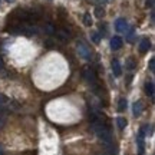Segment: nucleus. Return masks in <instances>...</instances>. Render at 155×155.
Segmentation results:
<instances>
[{"mask_svg": "<svg viewBox=\"0 0 155 155\" xmlns=\"http://www.w3.org/2000/svg\"><path fill=\"white\" fill-rule=\"evenodd\" d=\"M92 129H94V132L98 135V138H99L102 142H105L106 147L111 150L112 148V135H111L109 128L106 127L105 124H102V122H94V124H92Z\"/></svg>", "mask_w": 155, "mask_h": 155, "instance_id": "nucleus-1", "label": "nucleus"}, {"mask_svg": "<svg viewBox=\"0 0 155 155\" xmlns=\"http://www.w3.org/2000/svg\"><path fill=\"white\" fill-rule=\"evenodd\" d=\"M76 48H78V53H79V56L82 59H85V61H91L92 59V50L89 49L83 42H79Z\"/></svg>", "mask_w": 155, "mask_h": 155, "instance_id": "nucleus-2", "label": "nucleus"}, {"mask_svg": "<svg viewBox=\"0 0 155 155\" xmlns=\"http://www.w3.org/2000/svg\"><path fill=\"white\" fill-rule=\"evenodd\" d=\"M83 76H85V79H86L89 83H92V85L96 82V75H95V71L94 69H91V68H86V69L83 71Z\"/></svg>", "mask_w": 155, "mask_h": 155, "instance_id": "nucleus-3", "label": "nucleus"}, {"mask_svg": "<svg viewBox=\"0 0 155 155\" xmlns=\"http://www.w3.org/2000/svg\"><path fill=\"white\" fill-rule=\"evenodd\" d=\"M115 29L118 30V32H127V29H128V23L125 19H118L115 22Z\"/></svg>", "mask_w": 155, "mask_h": 155, "instance_id": "nucleus-4", "label": "nucleus"}, {"mask_svg": "<svg viewBox=\"0 0 155 155\" xmlns=\"http://www.w3.org/2000/svg\"><path fill=\"white\" fill-rule=\"evenodd\" d=\"M122 38H119V36H114V38L111 39V48L112 50H118L122 48Z\"/></svg>", "mask_w": 155, "mask_h": 155, "instance_id": "nucleus-5", "label": "nucleus"}, {"mask_svg": "<svg viewBox=\"0 0 155 155\" xmlns=\"http://www.w3.org/2000/svg\"><path fill=\"white\" fill-rule=\"evenodd\" d=\"M112 72H114V75H115V76H121V75H122L121 63L116 61V59H114V61H112Z\"/></svg>", "mask_w": 155, "mask_h": 155, "instance_id": "nucleus-6", "label": "nucleus"}, {"mask_svg": "<svg viewBox=\"0 0 155 155\" xmlns=\"http://www.w3.org/2000/svg\"><path fill=\"white\" fill-rule=\"evenodd\" d=\"M150 48H151L150 40H148V39H142L141 43H139V52H141V53H147V52L150 50Z\"/></svg>", "mask_w": 155, "mask_h": 155, "instance_id": "nucleus-7", "label": "nucleus"}, {"mask_svg": "<svg viewBox=\"0 0 155 155\" xmlns=\"http://www.w3.org/2000/svg\"><path fill=\"white\" fill-rule=\"evenodd\" d=\"M141 112H142V102H141V101H137L132 105V114H134V116H139Z\"/></svg>", "mask_w": 155, "mask_h": 155, "instance_id": "nucleus-8", "label": "nucleus"}, {"mask_svg": "<svg viewBox=\"0 0 155 155\" xmlns=\"http://www.w3.org/2000/svg\"><path fill=\"white\" fill-rule=\"evenodd\" d=\"M145 92H147V95H148V96L154 98V83H152V82H147V83H145Z\"/></svg>", "mask_w": 155, "mask_h": 155, "instance_id": "nucleus-9", "label": "nucleus"}, {"mask_svg": "<svg viewBox=\"0 0 155 155\" xmlns=\"http://www.w3.org/2000/svg\"><path fill=\"white\" fill-rule=\"evenodd\" d=\"M55 33L61 40H68V39H69V32H68V30H62L61 29V30H56Z\"/></svg>", "mask_w": 155, "mask_h": 155, "instance_id": "nucleus-10", "label": "nucleus"}, {"mask_svg": "<svg viewBox=\"0 0 155 155\" xmlns=\"http://www.w3.org/2000/svg\"><path fill=\"white\" fill-rule=\"evenodd\" d=\"M92 23H94V20H92L91 13H85V15H83V25H85V26H88V28H91V26H92Z\"/></svg>", "mask_w": 155, "mask_h": 155, "instance_id": "nucleus-11", "label": "nucleus"}, {"mask_svg": "<svg viewBox=\"0 0 155 155\" xmlns=\"http://www.w3.org/2000/svg\"><path fill=\"white\" fill-rule=\"evenodd\" d=\"M125 65H127V68L129 69V71H132V69H135V66H137V61H135L134 58H128Z\"/></svg>", "mask_w": 155, "mask_h": 155, "instance_id": "nucleus-12", "label": "nucleus"}, {"mask_svg": "<svg viewBox=\"0 0 155 155\" xmlns=\"http://www.w3.org/2000/svg\"><path fill=\"white\" fill-rule=\"evenodd\" d=\"M127 108V99L125 98H121L119 102H118V112H124Z\"/></svg>", "mask_w": 155, "mask_h": 155, "instance_id": "nucleus-13", "label": "nucleus"}, {"mask_svg": "<svg viewBox=\"0 0 155 155\" xmlns=\"http://www.w3.org/2000/svg\"><path fill=\"white\" fill-rule=\"evenodd\" d=\"M116 124H118V128H119V129H124V128L127 127V119L119 116V118H116Z\"/></svg>", "mask_w": 155, "mask_h": 155, "instance_id": "nucleus-14", "label": "nucleus"}, {"mask_svg": "<svg viewBox=\"0 0 155 155\" xmlns=\"http://www.w3.org/2000/svg\"><path fill=\"white\" fill-rule=\"evenodd\" d=\"M45 32L48 35H53L56 32V29L53 25H50V23H48V25H45Z\"/></svg>", "mask_w": 155, "mask_h": 155, "instance_id": "nucleus-15", "label": "nucleus"}, {"mask_svg": "<svg viewBox=\"0 0 155 155\" xmlns=\"http://www.w3.org/2000/svg\"><path fill=\"white\" fill-rule=\"evenodd\" d=\"M91 38H92V42H94L95 45H98L101 42V36H99V33H96V32H92V33H91Z\"/></svg>", "mask_w": 155, "mask_h": 155, "instance_id": "nucleus-16", "label": "nucleus"}, {"mask_svg": "<svg viewBox=\"0 0 155 155\" xmlns=\"http://www.w3.org/2000/svg\"><path fill=\"white\" fill-rule=\"evenodd\" d=\"M95 16L96 17H104L105 16V10H104L102 7H96V9H95Z\"/></svg>", "mask_w": 155, "mask_h": 155, "instance_id": "nucleus-17", "label": "nucleus"}, {"mask_svg": "<svg viewBox=\"0 0 155 155\" xmlns=\"http://www.w3.org/2000/svg\"><path fill=\"white\" fill-rule=\"evenodd\" d=\"M7 106H9L10 109H19V104L15 102V101H7Z\"/></svg>", "mask_w": 155, "mask_h": 155, "instance_id": "nucleus-18", "label": "nucleus"}, {"mask_svg": "<svg viewBox=\"0 0 155 155\" xmlns=\"http://www.w3.org/2000/svg\"><path fill=\"white\" fill-rule=\"evenodd\" d=\"M7 101H9V98H7L6 95L0 94V105H5V104H7Z\"/></svg>", "mask_w": 155, "mask_h": 155, "instance_id": "nucleus-19", "label": "nucleus"}, {"mask_svg": "<svg viewBox=\"0 0 155 155\" xmlns=\"http://www.w3.org/2000/svg\"><path fill=\"white\" fill-rule=\"evenodd\" d=\"M150 71L151 72H154L155 71V59L154 58H151V61H150Z\"/></svg>", "mask_w": 155, "mask_h": 155, "instance_id": "nucleus-20", "label": "nucleus"}, {"mask_svg": "<svg viewBox=\"0 0 155 155\" xmlns=\"http://www.w3.org/2000/svg\"><path fill=\"white\" fill-rule=\"evenodd\" d=\"M128 40L129 42L134 40V29H129V32H128Z\"/></svg>", "mask_w": 155, "mask_h": 155, "instance_id": "nucleus-21", "label": "nucleus"}, {"mask_svg": "<svg viewBox=\"0 0 155 155\" xmlns=\"http://www.w3.org/2000/svg\"><path fill=\"white\" fill-rule=\"evenodd\" d=\"M154 2L155 0H147V7H154Z\"/></svg>", "mask_w": 155, "mask_h": 155, "instance_id": "nucleus-22", "label": "nucleus"}, {"mask_svg": "<svg viewBox=\"0 0 155 155\" xmlns=\"http://www.w3.org/2000/svg\"><path fill=\"white\" fill-rule=\"evenodd\" d=\"M3 125H5V119H3V118H0V128L3 127Z\"/></svg>", "mask_w": 155, "mask_h": 155, "instance_id": "nucleus-23", "label": "nucleus"}, {"mask_svg": "<svg viewBox=\"0 0 155 155\" xmlns=\"http://www.w3.org/2000/svg\"><path fill=\"white\" fill-rule=\"evenodd\" d=\"M3 65H5V62H3V59H2V58H0V69H2V68H3Z\"/></svg>", "mask_w": 155, "mask_h": 155, "instance_id": "nucleus-24", "label": "nucleus"}, {"mask_svg": "<svg viewBox=\"0 0 155 155\" xmlns=\"http://www.w3.org/2000/svg\"><path fill=\"white\" fill-rule=\"evenodd\" d=\"M0 155H3V148L0 147Z\"/></svg>", "mask_w": 155, "mask_h": 155, "instance_id": "nucleus-25", "label": "nucleus"}, {"mask_svg": "<svg viewBox=\"0 0 155 155\" xmlns=\"http://www.w3.org/2000/svg\"><path fill=\"white\" fill-rule=\"evenodd\" d=\"M6 2H15V0H6Z\"/></svg>", "mask_w": 155, "mask_h": 155, "instance_id": "nucleus-26", "label": "nucleus"}, {"mask_svg": "<svg viewBox=\"0 0 155 155\" xmlns=\"http://www.w3.org/2000/svg\"><path fill=\"white\" fill-rule=\"evenodd\" d=\"M102 2H108V0H102Z\"/></svg>", "mask_w": 155, "mask_h": 155, "instance_id": "nucleus-27", "label": "nucleus"}, {"mask_svg": "<svg viewBox=\"0 0 155 155\" xmlns=\"http://www.w3.org/2000/svg\"><path fill=\"white\" fill-rule=\"evenodd\" d=\"M139 155H144V154H139Z\"/></svg>", "mask_w": 155, "mask_h": 155, "instance_id": "nucleus-28", "label": "nucleus"}]
</instances>
